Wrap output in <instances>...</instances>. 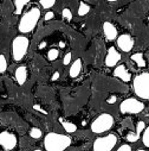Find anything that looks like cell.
I'll return each mask as SVG.
<instances>
[{"label":"cell","instance_id":"6da1fadb","mask_svg":"<svg viewBox=\"0 0 149 151\" xmlns=\"http://www.w3.org/2000/svg\"><path fill=\"white\" fill-rule=\"evenodd\" d=\"M71 138L56 132H49L44 137V147L46 151H64L71 145Z\"/></svg>","mask_w":149,"mask_h":151},{"label":"cell","instance_id":"7a4b0ae2","mask_svg":"<svg viewBox=\"0 0 149 151\" xmlns=\"http://www.w3.org/2000/svg\"><path fill=\"white\" fill-rule=\"evenodd\" d=\"M40 19V10L38 7H32L23 14L18 24V30L20 33H30L34 30Z\"/></svg>","mask_w":149,"mask_h":151},{"label":"cell","instance_id":"3957f363","mask_svg":"<svg viewBox=\"0 0 149 151\" xmlns=\"http://www.w3.org/2000/svg\"><path fill=\"white\" fill-rule=\"evenodd\" d=\"M133 88L136 96L142 100H149V73H141L134 78Z\"/></svg>","mask_w":149,"mask_h":151},{"label":"cell","instance_id":"277c9868","mask_svg":"<svg viewBox=\"0 0 149 151\" xmlns=\"http://www.w3.org/2000/svg\"><path fill=\"white\" fill-rule=\"evenodd\" d=\"M114 124H115V120L113 116L109 114V113H102L91 123V131L94 133L101 134L111 130Z\"/></svg>","mask_w":149,"mask_h":151},{"label":"cell","instance_id":"5b68a950","mask_svg":"<svg viewBox=\"0 0 149 151\" xmlns=\"http://www.w3.org/2000/svg\"><path fill=\"white\" fill-rule=\"evenodd\" d=\"M28 45H30V41L26 36H17L12 42V56L13 60L16 62L21 61L27 50H28Z\"/></svg>","mask_w":149,"mask_h":151},{"label":"cell","instance_id":"8992f818","mask_svg":"<svg viewBox=\"0 0 149 151\" xmlns=\"http://www.w3.org/2000/svg\"><path fill=\"white\" fill-rule=\"evenodd\" d=\"M117 142L118 139L116 134L109 133L106 136L96 138L92 144V150L94 151H111L116 146Z\"/></svg>","mask_w":149,"mask_h":151},{"label":"cell","instance_id":"52a82bcc","mask_svg":"<svg viewBox=\"0 0 149 151\" xmlns=\"http://www.w3.org/2000/svg\"><path fill=\"white\" fill-rule=\"evenodd\" d=\"M144 109V104L135 98H128L120 105V111L123 114H137Z\"/></svg>","mask_w":149,"mask_h":151},{"label":"cell","instance_id":"ba28073f","mask_svg":"<svg viewBox=\"0 0 149 151\" xmlns=\"http://www.w3.org/2000/svg\"><path fill=\"white\" fill-rule=\"evenodd\" d=\"M17 137L16 134L9 132V131H3L0 132V147H3L5 151H11L17 146Z\"/></svg>","mask_w":149,"mask_h":151},{"label":"cell","instance_id":"9c48e42d","mask_svg":"<svg viewBox=\"0 0 149 151\" xmlns=\"http://www.w3.org/2000/svg\"><path fill=\"white\" fill-rule=\"evenodd\" d=\"M117 45L123 52H129L134 48V40L128 33H123L117 37Z\"/></svg>","mask_w":149,"mask_h":151},{"label":"cell","instance_id":"30bf717a","mask_svg":"<svg viewBox=\"0 0 149 151\" xmlns=\"http://www.w3.org/2000/svg\"><path fill=\"white\" fill-rule=\"evenodd\" d=\"M121 61V54L117 51L115 47H110L108 49L105 56V65L106 67H116V64Z\"/></svg>","mask_w":149,"mask_h":151},{"label":"cell","instance_id":"8fae6325","mask_svg":"<svg viewBox=\"0 0 149 151\" xmlns=\"http://www.w3.org/2000/svg\"><path fill=\"white\" fill-rule=\"evenodd\" d=\"M102 26H103V33H104L105 38L108 41H115V40H117L118 31H117V29L115 27V25L113 23L104 22Z\"/></svg>","mask_w":149,"mask_h":151},{"label":"cell","instance_id":"7c38bea8","mask_svg":"<svg viewBox=\"0 0 149 151\" xmlns=\"http://www.w3.org/2000/svg\"><path fill=\"white\" fill-rule=\"evenodd\" d=\"M113 74H114L115 78H117V79H120V80H122L124 82H129L130 81V73L128 71V69H127V67L124 64L116 65Z\"/></svg>","mask_w":149,"mask_h":151},{"label":"cell","instance_id":"4fadbf2b","mask_svg":"<svg viewBox=\"0 0 149 151\" xmlns=\"http://www.w3.org/2000/svg\"><path fill=\"white\" fill-rule=\"evenodd\" d=\"M14 76H16V80L17 82L23 86L25 82H26V79H27V69L25 65H20L16 69V73H14Z\"/></svg>","mask_w":149,"mask_h":151},{"label":"cell","instance_id":"5bb4252c","mask_svg":"<svg viewBox=\"0 0 149 151\" xmlns=\"http://www.w3.org/2000/svg\"><path fill=\"white\" fill-rule=\"evenodd\" d=\"M81 70H82V60L77 58L70 67V76L71 78H77L81 74Z\"/></svg>","mask_w":149,"mask_h":151},{"label":"cell","instance_id":"9a60e30c","mask_svg":"<svg viewBox=\"0 0 149 151\" xmlns=\"http://www.w3.org/2000/svg\"><path fill=\"white\" fill-rule=\"evenodd\" d=\"M131 61H134L137 64V67H140V68H144L145 67V60H144L143 55L140 54V52H136V54L131 55Z\"/></svg>","mask_w":149,"mask_h":151},{"label":"cell","instance_id":"2e32d148","mask_svg":"<svg viewBox=\"0 0 149 151\" xmlns=\"http://www.w3.org/2000/svg\"><path fill=\"white\" fill-rule=\"evenodd\" d=\"M30 1L28 0H14L13 4H14V7H16V11L14 13L16 14H21L23 10H24V6L27 5Z\"/></svg>","mask_w":149,"mask_h":151},{"label":"cell","instance_id":"e0dca14e","mask_svg":"<svg viewBox=\"0 0 149 151\" xmlns=\"http://www.w3.org/2000/svg\"><path fill=\"white\" fill-rule=\"evenodd\" d=\"M60 123H62L64 130H65L67 133H73V132L77 131V126L74 125L73 123H71V122H64V120L60 119Z\"/></svg>","mask_w":149,"mask_h":151},{"label":"cell","instance_id":"ac0fdd59","mask_svg":"<svg viewBox=\"0 0 149 151\" xmlns=\"http://www.w3.org/2000/svg\"><path fill=\"white\" fill-rule=\"evenodd\" d=\"M90 6L88 5V4H85V3H79V7H78V16H85V14H88L89 12H90Z\"/></svg>","mask_w":149,"mask_h":151},{"label":"cell","instance_id":"d6986e66","mask_svg":"<svg viewBox=\"0 0 149 151\" xmlns=\"http://www.w3.org/2000/svg\"><path fill=\"white\" fill-rule=\"evenodd\" d=\"M142 143L145 147H149V126H147L142 132Z\"/></svg>","mask_w":149,"mask_h":151},{"label":"cell","instance_id":"ffe728a7","mask_svg":"<svg viewBox=\"0 0 149 151\" xmlns=\"http://www.w3.org/2000/svg\"><path fill=\"white\" fill-rule=\"evenodd\" d=\"M58 56H59V51H58V49H56V48L50 49L49 52H48V60H49V61H55V60L58 58Z\"/></svg>","mask_w":149,"mask_h":151},{"label":"cell","instance_id":"44dd1931","mask_svg":"<svg viewBox=\"0 0 149 151\" xmlns=\"http://www.w3.org/2000/svg\"><path fill=\"white\" fill-rule=\"evenodd\" d=\"M39 4H40V6H42L43 9L49 10V9L53 7V5L56 4V1H55V0H40Z\"/></svg>","mask_w":149,"mask_h":151},{"label":"cell","instance_id":"7402d4cb","mask_svg":"<svg viewBox=\"0 0 149 151\" xmlns=\"http://www.w3.org/2000/svg\"><path fill=\"white\" fill-rule=\"evenodd\" d=\"M42 134H43V133H42V130L38 129V127H32V129L30 130V136H31L32 138H34V139L40 138Z\"/></svg>","mask_w":149,"mask_h":151},{"label":"cell","instance_id":"603a6c76","mask_svg":"<svg viewBox=\"0 0 149 151\" xmlns=\"http://www.w3.org/2000/svg\"><path fill=\"white\" fill-rule=\"evenodd\" d=\"M7 69V61L4 55H0V74L6 71Z\"/></svg>","mask_w":149,"mask_h":151},{"label":"cell","instance_id":"cb8c5ba5","mask_svg":"<svg viewBox=\"0 0 149 151\" xmlns=\"http://www.w3.org/2000/svg\"><path fill=\"white\" fill-rule=\"evenodd\" d=\"M144 129H145V124H144V122H138L137 123V126H136V134L140 137L141 136V133L144 131Z\"/></svg>","mask_w":149,"mask_h":151},{"label":"cell","instance_id":"d4e9b609","mask_svg":"<svg viewBox=\"0 0 149 151\" xmlns=\"http://www.w3.org/2000/svg\"><path fill=\"white\" fill-rule=\"evenodd\" d=\"M138 139H140V137H138L136 133H135V134H134V133H128V134H127V140H128V142L134 143V142H137Z\"/></svg>","mask_w":149,"mask_h":151},{"label":"cell","instance_id":"484cf974","mask_svg":"<svg viewBox=\"0 0 149 151\" xmlns=\"http://www.w3.org/2000/svg\"><path fill=\"white\" fill-rule=\"evenodd\" d=\"M63 17L66 19V20H71L72 19V13L69 9H64L63 10Z\"/></svg>","mask_w":149,"mask_h":151},{"label":"cell","instance_id":"4316f807","mask_svg":"<svg viewBox=\"0 0 149 151\" xmlns=\"http://www.w3.org/2000/svg\"><path fill=\"white\" fill-rule=\"evenodd\" d=\"M72 54L71 52H67L65 56H64V60H63V63L65 64V65H67V64H70V62H71V58H72V56H71Z\"/></svg>","mask_w":149,"mask_h":151},{"label":"cell","instance_id":"83f0119b","mask_svg":"<svg viewBox=\"0 0 149 151\" xmlns=\"http://www.w3.org/2000/svg\"><path fill=\"white\" fill-rule=\"evenodd\" d=\"M116 151H131V146L129 144H122Z\"/></svg>","mask_w":149,"mask_h":151},{"label":"cell","instance_id":"f1b7e54d","mask_svg":"<svg viewBox=\"0 0 149 151\" xmlns=\"http://www.w3.org/2000/svg\"><path fill=\"white\" fill-rule=\"evenodd\" d=\"M53 17H55V13H53L52 11H49V12H46V13H45L44 19H45V20H51Z\"/></svg>","mask_w":149,"mask_h":151},{"label":"cell","instance_id":"f546056e","mask_svg":"<svg viewBox=\"0 0 149 151\" xmlns=\"http://www.w3.org/2000/svg\"><path fill=\"white\" fill-rule=\"evenodd\" d=\"M116 100H117V96H116V95H111V96L106 100V102H108V104H115Z\"/></svg>","mask_w":149,"mask_h":151},{"label":"cell","instance_id":"4dcf8cb0","mask_svg":"<svg viewBox=\"0 0 149 151\" xmlns=\"http://www.w3.org/2000/svg\"><path fill=\"white\" fill-rule=\"evenodd\" d=\"M58 78H59V73H58V71H56V73H55V74L52 75V81H55V80H57Z\"/></svg>","mask_w":149,"mask_h":151},{"label":"cell","instance_id":"1f68e13d","mask_svg":"<svg viewBox=\"0 0 149 151\" xmlns=\"http://www.w3.org/2000/svg\"><path fill=\"white\" fill-rule=\"evenodd\" d=\"M34 109H39V111H40L42 113H44V114H45V113H46V112H45L44 109H42V108H40V106H34Z\"/></svg>","mask_w":149,"mask_h":151},{"label":"cell","instance_id":"d6a6232c","mask_svg":"<svg viewBox=\"0 0 149 151\" xmlns=\"http://www.w3.org/2000/svg\"><path fill=\"white\" fill-rule=\"evenodd\" d=\"M45 45H46V43H45V42H42V43H40V45H39V48H40V49H43V48H45Z\"/></svg>","mask_w":149,"mask_h":151},{"label":"cell","instance_id":"836d02e7","mask_svg":"<svg viewBox=\"0 0 149 151\" xmlns=\"http://www.w3.org/2000/svg\"><path fill=\"white\" fill-rule=\"evenodd\" d=\"M59 47H60V48H64V47H65V44H64L63 42H60V43H59Z\"/></svg>","mask_w":149,"mask_h":151},{"label":"cell","instance_id":"e575fe53","mask_svg":"<svg viewBox=\"0 0 149 151\" xmlns=\"http://www.w3.org/2000/svg\"><path fill=\"white\" fill-rule=\"evenodd\" d=\"M136 151H145V150H143V149H138V150H136Z\"/></svg>","mask_w":149,"mask_h":151},{"label":"cell","instance_id":"d590c367","mask_svg":"<svg viewBox=\"0 0 149 151\" xmlns=\"http://www.w3.org/2000/svg\"><path fill=\"white\" fill-rule=\"evenodd\" d=\"M33 151H42L40 149H35V150H33Z\"/></svg>","mask_w":149,"mask_h":151}]
</instances>
